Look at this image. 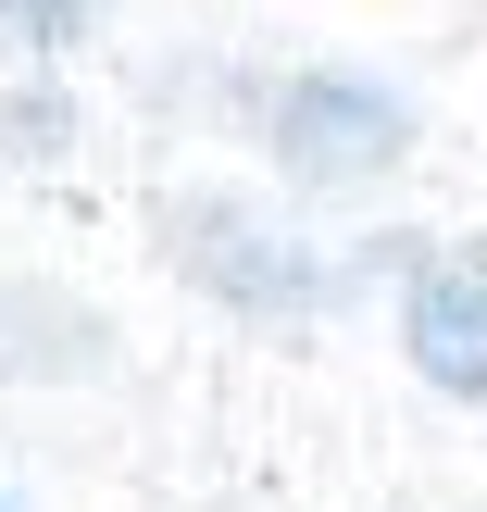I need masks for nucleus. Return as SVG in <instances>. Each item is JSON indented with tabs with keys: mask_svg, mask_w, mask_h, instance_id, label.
<instances>
[{
	"mask_svg": "<svg viewBox=\"0 0 487 512\" xmlns=\"http://www.w3.org/2000/svg\"><path fill=\"white\" fill-rule=\"evenodd\" d=\"M263 138L300 188H375L413 150V100H388L375 75H288L263 100Z\"/></svg>",
	"mask_w": 487,
	"mask_h": 512,
	"instance_id": "obj_2",
	"label": "nucleus"
},
{
	"mask_svg": "<svg viewBox=\"0 0 487 512\" xmlns=\"http://www.w3.org/2000/svg\"><path fill=\"white\" fill-rule=\"evenodd\" d=\"M400 350L438 400H487V275H425L400 300Z\"/></svg>",
	"mask_w": 487,
	"mask_h": 512,
	"instance_id": "obj_3",
	"label": "nucleus"
},
{
	"mask_svg": "<svg viewBox=\"0 0 487 512\" xmlns=\"http://www.w3.org/2000/svg\"><path fill=\"white\" fill-rule=\"evenodd\" d=\"M163 250L200 275V288L225 300V313H263V325H288V313H313L338 275H325V250L300 238V225H275L263 200H225V188H200V200H175L163 213Z\"/></svg>",
	"mask_w": 487,
	"mask_h": 512,
	"instance_id": "obj_1",
	"label": "nucleus"
},
{
	"mask_svg": "<svg viewBox=\"0 0 487 512\" xmlns=\"http://www.w3.org/2000/svg\"><path fill=\"white\" fill-rule=\"evenodd\" d=\"M0 38L13 50H75L88 38V0H0Z\"/></svg>",
	"mask_w": 487,
	"mask_h": 512,
	"instance_id": "obj_4",
	"label": "nucleus"
},
{
	"mask_svg": "<svg viewBox=\"0 0 487 512\" xmlns=\"http://www.w3.org/2000/svg\"><path fill=\"white\" fill-rule=\"evenodd\" d=\"M0 512H13V500H0Z\"/></svg>",
	"mask_w": 487,
	"mask_h": 512,
	"instance_id": "obj_5",
	"label": "nucleus"
}]
</instances>
